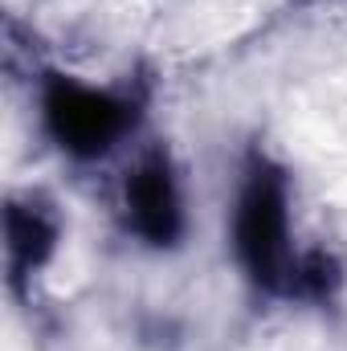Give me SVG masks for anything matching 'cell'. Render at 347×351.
Returning <instances> with one entry per match:
<instances>
[{
	"instance_id": "6da1fadb",
	"label": "cell",
	"mask_w": 347,
	"mask_h": 351,
	"mask_svg": "<svg viewBox=\"0 0 347 351\" xmlns=\"http://www.w3.org/2000/svg\"><path fill=\"white\" fill-rule=\"evenodd\" d=\"M237 254L261 286L286 290L294 258L286 250V196L278 176L258 172L246 184L237 208Z\"/></svg>"
},
{
	"instance_id": "7a4b0ae2",
	"label": "cell",
	"mask_w": 347,
	"mask_h": 351,
	"mask_svg": "<svg viewBox=\"0 0 347 351\" xmlns=\"http://www.w3.org/2000/svg\"><path fill=\"white\" fill-rule=\"evenodd\" d=\"M45 123L53 131V139L74 152V156H102L127 127V110L123 102H115L110 94L86 90L78 82H49L45 90Z\"/></svg>"
},
{
	"instance_id": "3957f363",
	"label": "cell",
	"mask_w": 347,
	"mask_h": 351,
	"mask_svg": "<svg viewBox=\"0 0 347 351\" xmlns=\"http://www.w3.org/2000/svg\"><path fill=\"white\" fill-rule=\"evenodd\" d=\"M127 208H131L139 237H147L152 245H172L180 237L184 229L180 192L164 160H147L135 168V176L127 180Z\"/></svg>"
},
{
	"instance_id": "277c9868",
	"label": "cell",
	"mask_w": 347,
	"mask_h": 351,
	"mask_svg": "<svg viewBox=\"0 0 347 351\" xmlns=\"http://www.w3.org/2000/svg\"><path fill=\"white\" fill-rule=\"evenodd\" d=\"M53 250V225L45 221L41 208H12L8 213V254L21 269H33L49 258Z\"/></svg>"
},
{
	"instance_id": "5b68a950",
	"label": "cell",
	"mask_w": 347,
	"mask_h": 351,
	"mask_svg": "<svg viewBox=\"0 0 347 351\" xmlns=\"http://www.w3.org/2000/svg\"><path fill=\"white\" fill-rule=\"evenodd\" d=\"M335 282H339V265L331 262L327 254H311V258H294L286 290L302 294V298H323V294L335 290Z\"/></svg>"
}]
</instances>
